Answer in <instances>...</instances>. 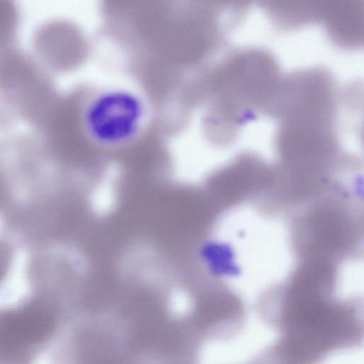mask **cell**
Segmentation results:
<instances>
[{
    "label": "cell",
    "mask_w": 364,
    "mask_h": 364,
    "mask_svg": "<svg viewBox=\"0 0 364 364\" xmlns=\"http://www.w3.org/2000/svg\"><path fill=\"white\" fill-rule=\"evenodd\" d=\"M83 138L97 150L117 153L137 144L153 121L147 95L138 89L108 85L88 91L78 109Z\"/></svg>",
    "instance_id": "cell-1"
},
{
    "label": "cell",
    "mask_w": 364,
    "mask_h": 364,
    "mask_svg": "<svg viewBox=\"0 0 364 364\" xmlns=\"http://www.w3.org/2000/svg\"><path fill=\"white\" fill-rule=\"evenodd\" d=\"M208 35L194 22H186L170 28L160 47L173 58L191 61L200 58L208 46Z\"/></svg>",
    "instance_id": "cell-4"
},
{
    "label": "cell",
    "mask_w": 364,
    "mask_h": 364,
    "mask_svg": "<svg viewBox=\"0 0 364 364\" xmlns=\"http://www.w3.org/2000/svg\"><path fill=\"white\" fill-rule=\"evenodd\" d=\"M34 48L50 64L78 62L87 51L86 42L73 24L55 21L42 26L36 33Z\"/></svg>",
    "instance_id": "cell-3"
},
{
    "label": "cell",
    "mask_w": 364,
    "mask_h": 364,
    "mask_svg": "<svg viewBox=\"0 0 364 364\" xmlns=\"http://www.w3.org/2000/svg\"><path fill=\"white\" fill-rule=\"evenodd\" d=\"M9 253L6 247L0 245V279L5 274L9 264Z\"/></svg>",
    "instance_id": "cell-7"
},
{
    "label": "cell",
    "mask_w": 364,
    "mask_h": 364,
    "mask_svg": "<svg viewBox=\"0 0 364 364\" xmlns=\"http://www.w3.org/2000/svg\"><path fill=\"white\" fill-rule=\"evenodd\" d=\"M15 3V0H0V11L10 7Z\"/></svg>",
    "instance_id": "cell-8"
},
{
    "label": "cell",
    "mask_w": 364,
    "mask_h": 364,
    "mask_svg": "<svg viewBox=\"0 0 364 364\" xmlns=\"http://www.w3.org/2000/svg\"><path fill=\"white\" fill-rule=\"evenodd\" d=\"M146 0H103L107 11L118 13L123 11H135Z\"/></svg>",
    "instance_id": "cell-6"
},
{
    "label": "cell",
    "mask_w": 364,
    "mask_h": 364,
    "mask_svg": "<svg viewBox=\"0 0 364 364\" xmlns=\"http://www.w3.org/2000/svg\"><path fill=\"white\" fill-rule=\"evenodd\" d=\"M53 326L46 306L33 303L0 316V355L11 356L43 341Z\"/></svg>",
    "instance_id": "cell-2"
},
{
    "label": "cell",
    "mask_w": 364,
    "mask_h": 364,
    "mask_svg": "<svg viewBox=\"0 0 364 364\" xmlns=\"http://www.w3.org/2000/svg\"><path fill=\"white\" fill-rule=\"evenodd\" d=\"M192 307V301L188 291L182 288H173L168 297L169 312L175 317L188 315Z\"/></svg>",
    "instance_id": "cell-5"
}]
</instances>
